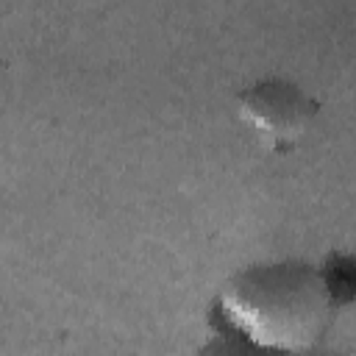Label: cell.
Instances as JSON below:
<instances>
[{
	"instance_id": "2",
	"label": "cell",
	"mask_w": 356,
	"mask_h": 356,
	"mask_svg": "<svg viewBox=\"0 0 356 356\" xmlns=\"http://www.w3.org/2000/svg\"><path fill=\"white\" fill-rule=\"evenodd\" d=\"M312 100L289 81H259L242 95V117L270 142L298 139L312 120Z\"/></svg>"
},
{
	"instance_id": "1",
	"label": "cell",
	"mask_w": 356,
	"mask_h": 356,
	"mask_svg": "<svg viewBox=\"0 0 356 356\" xmlns=\"http://www.w3.org/2000/svg\"><path fill=\"white\" fill-rule=\"evenodd\" d=\"M334 289L306 261H264L239 270L220 292L217 331L267 350L328 345Z\"/></svg>"
},
{
	"instance_id": "3",
	"label": "cell",
	"mask_w": 356,
	"mask_h": 356,
	"mask_svg": "<svg viewBox=\"0 0 356 356\" xmlns=\"http://www.w3.org/2000/svg\"><path fill=\"white\" fill-rule=\"evenodd\" d=\"M195 356H339L331 345L314 348V350H267L250 342H242L225 331H214L197 350Z\"/></svg>"
}]
</instances>
